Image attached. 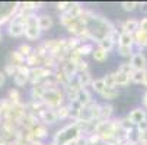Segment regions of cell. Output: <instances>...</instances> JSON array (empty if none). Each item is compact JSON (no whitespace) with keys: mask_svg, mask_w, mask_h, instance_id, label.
Wrapping results in <instances>:
<instances>
[{"mask_svg":"<svg viewBox=\"0 0 147 145\" xmlns=\"http://www.w3.org/2000/svg\"><path fill=\"white\" fill-rule=\"evenodd\" d=\"M82 20V23L85 25V29L90 38V42H100L102 39L108 38L114 33L115 25L111 22L109 19H107L103 15L96 13L90 9H85L79 17Z\"/></svg>","mask_w":147,"mask_h":145,"instance_id":"6da1fadb","label":"cell"},{"mask_svg":"<svg viewBox=\"0 0 147 145\" xmlns=\"http://www.w3.org/2000/svg\"><path fill=\"white\" fill-rule=\"evenodd\" d=\"M121 126H119V119H109V120H99L95 123V134L105 142H117V136L121 132Z\"/></svg>","mask_w":147,"mask_h":145,"instance_id":"7a4b0ae2","label":"cell"},{"mask_svg":"<svg viewBox=\"0 0 147 145\" xmlns=\"http://www.w3.org/2000/svg\"><path fill=\"white\" fill-rule=\"evenodd\" d=\"M80 135H83V134H82L79 125L73 120V122L67 123V125H64L63 128H60L54 134L53 142L55 145H73Z\"/></svg>","mask_w":147,"mask_h":145,"instance_id":"3957f363","label":"cell"},{"mask_svg":"<svg viewBox=\"0 0 147 145\" xmlns=\"http://www.w3.org/2000/svg\"><path fill=\"white\" fill-rule=\"evenodd\" d=\"M64 100H66V96H64V90H63L61 87L45 89L44 94H42V99H41V102L45 105V108L54 109V110L58 109L61 105H64Z\"/></svg>","mask_w":147,"mask_h":145,"instance_id":"277c9868","label":"cell"},{"mask_svg":"<svg viewBox=\"0 0 147 145\" xmlns=\"http://www.w3.org/2000/svg\"><path fill=\"white\" fill-rule=\"evenodd\" d=\"M42 35V31L39 28V23H38V15L36 13H29L28 15V19L25 22V38L28 41H38Z\"/></svg>","mask_w":147,"mask_h":145,"instance_id":"5b68a950","label":"cell"},{"mask_svg":"<svg viewBox=\"0 0 147 145\" xmlns=\"http://www.w3.org/2000/svg\"><path fill=\"white\" fill-rule=\"evenodd\" d=\"M18 2H0V28L3 25H7L10 19L18 13Z\"/></svg>","mask_w":147,"mask_h":145,"instance_id":"8992f818","label":"cell"},{"mask_svg":"<svg viewBox=\"0 0 147 145\" xmlns=\"http://www.w3.org/2000/svg\"><path fill=\"white\" fill-rule=\"evenodd\" d=\"M54 76V71L47 68V67H35L31 68V74H29V84L31 86H36V84H42V83L48 78H51Z\"/></svg>","mask_w":147,"mask_h":145,"instance_id":"52a82bcc","label":"cell"},{"mask_svg":"<svg viewBox=\"0 0 147 145\" xmlns=\"http://www.w3.org/2000/svg\"><path fill=\"white\" fill-rule=\"evenodd\" d=\"M38 119L41 123H44L47 126H51L54 123L58 122V116H57V112L54 109H48V108H44L38 113Z\"/></svg>","mask_w":147,"mask_h":145,"instance_id":"ba28073f","label":"cell"},{"mask_svg":"<svg viewBox=\"0 0 147 145\" xmlns=\"http://www.w3.org/2000/svg\"><path fill=\"white\" fill-rule=\"evenodd\" d=\"M130 64L134 71H144L147 68V57L141 51H137L130 58Z\"/></svg>","mask_w":147,"mask_h":145,"instance_id":"9c48e42d","label":"cell"},{"mask_svg":"<svg viewBox=\"0 0 147 145\" xmlns=\"http://www.w3.org/2000/svg\"><path fill=\"white\" fill-rule=\"evenodd\" d=\"M127 116H128V119H130V122L133 123V125L137 126V125H140L143 120L147 119V110H146L143 106L134 108L133 110H130V113H128Z\"/></svg>","mask_w":147,"mask_h":145,"instance_id":"30bf717a","label":"cell"},{"mask_svg":"<svg viewBox=\"0 0 147 145\" xmlns=\"http://www.w3.org/2000/svg\"><path fill=\"white\" fill-rule=\"evenodd\" d=\"M29 134H31L34 138L39 139V141H44V139L48 136V126L44 125V123H41V122H36L35 125L29 129Z\"/></svg>","mask_w":147,"mask_h":145,"instance_id":"8fae6325","label":"cell"},{"mask_svg":"<svg viewBox=\"0 0 147 145\" xmlns=\"http://www.w3.org/2000/svg\"><path fill=\"white\" fill-rule=\"evenodd\" d=\"M138 29H140V19L130 17V19H125V20H122L121 32H128V33H133V35H134Z\"/></svg>","mask_w":147,"mask_h":145,"instance_id":"7c38bea8","label":"cell"},{"mask_svg":"<svg viewBox=\"0 0 147 145\" xmlns=\"http://www.w3.org/2000/svg\"><path fill=\"white\" fill-rule=\"evenodd\" d=\"M38 23H39L41 31L47 32V31L53 29V26H54V19H53V16L48 15V13H41V15H38Z\"/></svg>","mask_w":147,"mask_h":145,"instance_id":"4fadbf2b","label":"cell"},{"mask_svg":"<svg viewBox=\"0 0 147 145\" xmlns=\"http://www.w3.org/2000/svg\"><path fill=\"white\" fill-rule=\"evenodd\" d=\"M80 106H89L90 103H93L95 100H93V96H92V92L89 90V89H82L80 92H79V94H77V100H76Z\"/></svg>","mask_w":147,"mask_h":145,"instance_id":"5bb4252c","label":"cell"},{"mask_svg":"<svg viewBox=\"0 0 147 145\" xmlns=\"http://www.w3.org/2000/svg\"><path fill=\"white\" fill-rule=\"evenodd\" d=\"M114 78H115V87H128L130 83H131V76L125 74V73H121V71H114Z\"/></svg>","mask_w":147,"mask_h":145,"instance_id":"9a60e30c","label":"cell"},{"mask_svg":"<svg viewBox=\"0 0 147 145\" xmlns=\"http://www.w3.org/2000/svg\"><path fill=\"white\" fill-rule=\"evenodd\" d=\"M76 80L79 81V84H80V87H82V89H88V87H90L92 81H93V77H92L90 70L76 74Z\"/></svg>","mask_w":147,"mask_h":145,"instance_id":"2e32d148","label":"cell"},{"mask_svg":"<svg viewBox=\"0 0 147 145\" xmlns=\"http://www.w3.org/2000/svg\"><path fill=\"white\" fill-rule=\"evenodd\" d=\"M134 45L138 48V51H143L144 48H147V32L138 29L134 33Z\"/></svg>","mask_w":147,"mask_h":145,"instance_id":"e0dca14e","label":"cell"},{"mask_svg":"<svg viewBox=\"0 0 147 145\" xmlns=\"http://www.w3.org/2000/svg\"><path fill=\"white\" fill-rule=\"evenodd\" d=\"M18 5H19V10H24L28 13H35L38 9L42 7L44 3H41V2H18Z\"/></svg>","mask_w":147,"mask_h":145,"instance_id":"ac0fdd59","label":"cell"},{"mask_svg":"<svg viewBox=\"0 0 147 145\" xmlns=\"http://www.w3.org/2000/svg\"><path fill=\"white\" fill-rule=\"evenodd\" d=\"M93 49H95V47H93L92 42H83V44H80L73 52H74L76 55L82 57V58H85L86 55H92Z\"/></svg>","mask_w":147,"mask_h":145,"instance_id":"d6986e66","label":"cell"},{"mask_svg":"<svg viewBox=\"0 0 147 145\" xmlns=\"http://www.w3.org/2000/svg\"><path fill=\"white\" fill-rule=\"evenodd\" d=\"M25 57L20 54L18 49H15V51H12L10 54H9V57H7V64H12V65H16V67H19V65H24L25 64Z\"/></svg>","mask_w":147,"mask_h":145,"instance_id":"ffe728a7","label":"cell"},{"mask_svg":"<svg viewBox=\"0 0 147 145\" xmlns=\"http://www.w3.org/2000/svg\"><path fill=\"white\" fill-rule=\"evenodd\" d=\"M25 64L29 67V68H35V67H41V65H44V57H41L38 55L35 51L25 59Z\"/></svg>","mask_w":147,"mask_h":145,"instance_id":"44dd1931","label":"cell"},{"mask_svg":"<svg viewBox=\"0 0 147 145\" xmlns=\"http://www.w3.org/2000/svg\"><path fill=\"white\" fill-rule=\"evenodd\" d=\"M118 47H133L134 48V35L128 32H121L118 38Z\"/></svg>","mask_w":147,"mask_h":145,"instance_id":"7402d4cb","label":"cell"},{"mask_svg":"<svg viewBox=\"0 0 147 145\" xmlns=\"http://www.w3.org/2000/svg\"><path fill=\"white\" fill-rule=\"evenodd\" d=\"M114 115V106L109 102L100 103V120H109Z\"/></svg>","mask_w":147,"mask_h":145,"instance_id":"603a6c76","label":"cell"},{"mask_svg":"<svg viewBox=\"0 0 147 145\" xmlns=\"http://www.w3.org/2000/svg\"><path fill=\"white\" fill-rule=\"evenodd\" d=\"M55 112H57L58 120H67V119H71V116H73L71 109H70V106H69V103L61 105L58 109H55Z\"/></svg>","mask_w":147,"mask_h":145,"instance_id":"cb8c5ba5","label":"cell"},{"mask_svg":"<svg viewBox=\"0 0 147 145\" xmlns=\"http://www.w3.org/2000/svg\"><path fill=\"white\" fill-rule=\"evenodd\" d=\"M105 89H107V84H105V81H103L102 77H99V78H93L92 84H90V90H92V92H95V93H98V94L100 96V94L103 93Z\"/></svg>","mask_w":147,"mask_h":145,"instance_id":"d4e9b609","label":"cell"},{"mask_svg":"<svg viewBox=\"0 0 147 145\" xmlns=\"http://www.w3.org/2000/svg\"><path fill=\"white\" fill-rule=\"evenodd\" d=\"M119 126H121V129L124 131V132H127V134H130V136H131V134L136 131V125H133V123L130 122V119H128V116H124V118H119Z\"/></svg>","mask_w":147,"mask_h":145,"instance_id":"484cf974","label":"cell"},{"mask_svg":"<svg viewBox=\"0 0 147 145\" xmlns=\"http://www.w3.org/2000/svg\"><path fill=\"white\" fill-rule=\"evenodd\" d=\"M108 55H109V52H107L105 49H102L99 47H95V49L92 52V57L96 63H105V61L108 59Z\"/></svg>","mask_w":147,"mask_h":145,"instance_id":"4316f807","label":"cell"},{"mask_svg":"<svg viewBox=\"0 0 147 145\" xmlns=\"http://www.w3.org/2000/svg\"><path fill=\"white\" fill-rule=\"evenodd\" d=\"M119 96V90L117 87H107L103 90V93L100 94L102 99H105L107 102H111V100H115L117 97Z\"/></svg>","mask_w":147,"mask_h":145,"instance_id":"83f0119b","label":"cell"},{"mask_svg":"<svg viewBox=\"0 0 147 145\" xmlns=\"http://www.w3.org/2000/svg\"><path fill=\"white\" fill-rule=\"evenodd\" d=\"M115 45H117V42H115V41H114L111 36H108V38L102 39L100 42H98V44H96V47H99V48L105 49L107 52H111V51L115 48Z\"/></svg>","mask_w":147,"mask_h":145,"instance_id":"f1b7e54d","label":"cell"},{"mask_svg":"<svg viewBox=\"0 0 147 145\" xmlns=\"http://www.w3.org/2000/svg\"><path fill=\"white\" fill-rule=\"evenodd\" d=\"M44 86L42 84H36V86H32L31 90H29V96H31V100H41L42 99V94H44Z\"/></svg>","mask_w":147,"mask_h":145,"instance_id":"f546056e","label":"cell"},{"mask_svg":"<svg viewBox=\"0 0 147 145\" xmlns=\"http://www.w3.org/2000/svg\"><path fill=\"white\" fill-rule=\"evenodd\" d=\"M7 99L13 103V105H20L22 102V94H20V92L18 89H10L9 93H7Z\"/></svg>","mask_w":147,"mask_h":145,"instance_id":"4dcf8cb0","label":"cell"},{"mask_svg":"<svg viewBox=\"0 0 147 145\" xmlns=\"http://www.w3.org/2000/svg\"><path fill=\"white\" fill-rule=\"evenodd\" d=\"M13 83L16 87H24L29 83V76H25V74H20V73H16V76L13 77Z\"/></svg>","mask_w":147,"mask_h":145,"instance_id":"1f68e13d","label":"cell"},{"mask_svg":"<svg viewBox=\"0 0 147 145\" xmlns=\"http://www.w3.org/2000/svg\"><path fill=\"white\" fill-rule=\"evenodd\" d=\"M117 52H118L119 57L128 58V59H130V58L133 57V54H134L133 47H118V45H117Z\"/></svg>","mask_w":147,"mask_h":145,"instance_id":"d6a6232c","label":"cell"},{"mask_svg":"<svg viewBox=\"0 0 147 145\" xmlns=\"http://www.w3.org/2000/svg\"><path fill=\"white\" fill-rule=\"evenodd\" d=\"M18 51H19L20 54H22L25 58H28V57L35 51V48H34V47H31L28 42H24V44H20V45L18 47Z\"/></svg>","mask_w":147,"mask_h":145,"instance_id":"836d02e7","label":"cell"},{"mask_svg":"<svg viewBox=\"0 0 147 145\" xmlns=\"http://www.w3.org/2000/svg\"><path fill=\"white\" fill-rule=\"evenodd\" d=\"M118 71L125 73V74H128V76H131L134 73V70H133V67L130 64V61H122V63L118 65Z\"/></svg>","mask_w":147,"mask_h":145,"instance_id":"e575fe53","label":"cell"},{"mask_svg":"<svg viewBox=\"0 0 147 145\" xmlns=\"http://www.w3.org/2000/svg\"><path fill=\"white\" fill-rule=\"evenodd\" d=\"M71 6H73V2H58V3L55 5V9H57V10L60 12V15H61V13L69 12Z\"/></svg>","mask_w":147,"mask_h":145,"instance_id":"d590c367","label":"cell"},{"mask_svg":"<svg viewBox=\"0 0 147 145\" xmlns=\"http://www.w3.org/2000/svg\"><path fill=\"white\" fill-rule=\"evenodd\" d=\"M138 7V2H122L121 3V9L124 12H134Z\"/></svg>","mask_w":147,"mask_h":145,"instance_id":"8d00e7d4","label":"cell"},{"mask_svg":"<svg viewBox=\"0 0 147 145\" xmlns=\"http://www.w3.org/2000/svg\"><path fill=\"white\" fill-rule=\"evenodd\" d=\"M143 80H144V71H134L131 74V83H134V84L143 86Z\"/></svg>","mask_w":147,"mask_h":145,"instance_id":"74e56055","label":"cell"},{"mask_svg":"<svg viewBox=\"0 0 147 145\" xmlns=\"http://www.w3.org/2000/svg\"><path fill=\"white\" fill-rule=\"evenodd\" d=\"M3 73H5L6 77H12L13 78L16 76V73H18V67L16 65H12V64H6L5 68H3Z\"/></svg>","mask_w":147,"mask_h":145,"instance_id":"f35d334b","label":"cell"},{"mask_svg":"<svg viewBox=\"0 0 147 145\" xmlns=\"http://www.w3.org/2000/svg\"><path fill=\"white\" fill-rule=\"evenodd\" d=\"M103 81L105 84H107V87H115V78H114V73H107L103 77Z\"/></svg>","mask_w":147,"mask_h":145,"instance_id":"ab89813d","label":"cell"},{"mask_svg":"<svg viewBox=\"0 0 147 145\" xmlns=\"http://www.w3.org/2000/svg\"><path fill=\"white\" fill-rule=\"evenodd\" d=\"M136 129H137V132H138L140 135H146V134H147V119L143 120L140 125H137Z\"/></svg>","mask_w":147,"mask_h":145,"instance_id":"60d3db41","label":"cell"},{"mask_svg":"<svg viewBox=\"0 0 147 145\" xmlns=\"http://www.w3.org/2000/svg\"><path fill=\"white\" fill-rule=\"evenodd\" d=\"M7 145H29L26 141H24V139H13V141H10Z\"/></svg>","mask_w":147,"mask_h":145,"instance_id":"b9f144b4","label":"cell"},{"mask_svg":"<svg viewBox=\"0 0 147 145\" xmlns=\"http://www.w3.org/2000/svg\"><path fill=\"white\" fill-rule=\"evenodd\" d=\"M140 29L147 32V17H141L140 19Z\"/></svg>","mask_w":147,"mask_h":145,"instance_id":"7bdbcfd3","label":"cell"},{"mask_svg":"<svg viewBox=\"0 0 147 145\" xmlns=\"http://www.w3.org/2000/svg\"><path fill=\"white\" fill-rule=\"evenodd\" d=\"M138 9L141 10V13H147V2H141V3H138Z\"/></svg>","mask_w":147,"mask_h":145,"instance_id":"ee69618b","label":"cell"},{"mask_svg":"<svg viewBox=\"0 0 147 145\" xmlns=\"http://www.w3.org/2000/svg\"><path fill=\"white\" fill-rule=\"evenodd\" d=\"M141 105H143V108L147 110V90L144 92V94H143V97H141Z\"/></svg>","mask_w":147,"mask_h":145,"instance_id":"f6af8a7d","label":"cell"},{"mask_svg":"<svg viewBox=\"0 0 147 145\" xmlns=\"http://www.w3.org/2000/svg\"><path fill=\"white\" fill-rule=\"evenodd\" d=\"M5 83H6V76H5L3 71H0V87H2Z\"/></svg>","mask_w":147,"mask_h":145,"instance_id":"bcb514c9","label":"cell"},{"mask_svg":"<svg viewBox=\"0 0 147 145\" xmlns=\"http://www.w3.org/2000/svg\"><path fill=\"white\" fill-rule=\"evenodd\" d=\"M119 145H140V144L136 142V141H133V139H128V141H125V142H122V144H119Z\"/></svg>","mask_w":147,"mask_h":145,"instance_id":"7dc6e473","label":"cell"},{"mask_svg":"<svg viewBox=\"0 0 147 145\" xmlns=\"http://www.w3.org/2000/svg\"><path fill=\"white\" fill-rule=\"evenodd\" d=\"M143 86L147 89V68L144 70V80H143Z\"/></svg>","mask_w":147,"mask_h":145,"instance_id":"c3c4849f","label":"cell"},{"mask_svg":"<svg viewBox=\"0 0 147 145\" xmlns=\"http://www.w3.org/2000/svg\"><path fill=\"white\" fill-rule=\"evenodd\" d=\"M2 39H3V32L0 31V41H2Z\"/></svg>","mask_w":147,"mask_h":145,"instance_id":"681fc988","label":"cell"},{"mask_svg":"<svg viewBox=\"0 0 147 145\" xmlns=\"http://www.w3.org/2000/svg\"><path fill=\"white\" fill-rule=\"evenodd\" d=\"M45 145H55V144H54V142H53V141H51V142H50V144H45Z\"/></svg>","mask_w":147,"mask_h":145,"instance_id":"f907efd6","label":"cell"}]
</instances>
